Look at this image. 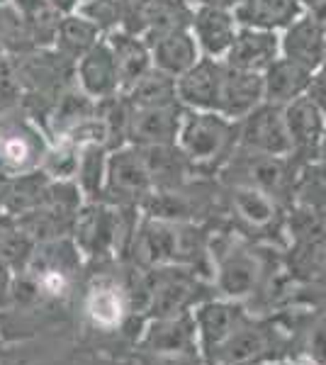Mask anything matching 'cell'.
I'll return each instance as SVG.
<instances>
[{"mask_svg": "<svg viewBox=\"0 0 326 365\" xmlns=\"http://www.w3.org/2000/svg\"><path fill=\"white\" fill-rule=\"evenodd\" d=\"M190 32L200 46V54L210 58H224L239 32V22L231 10L195 5L190 17Z\"/></svg>", "mask_w": 326, "mask_h": 365, "instance_id": "cell-14", "label": "cell"}, {"mask_svg": "<svg viewBox=\"0 0 326 365\" xmlns=\"http://www.w3.org/2000/svg\"><path fill=\"white\" fill-rule=\"evenodd\" d=\"M141 158L146 163V170L151 175L153 190H170L180 187L188 180H193L195 170L190 161L185 158L178 144H161V146H136Z\"/></svg>", "mask_w": 326, "mask_h": 365, "instance_id": "cell-22", "label": "cell"}, {"mask_svg": "<svg viewBox=\"0 0 326 365\" xmlns=\"http://www.w3.org/2000/svg\"><path fill=\"white\" fill-rule=\"evenodd\" d=\"M49 137L20 108L0 113V175L15 178L41 166Z\"/></svg>", "mask_w": 326, "mask_h": 365, "instance_id": "cell-4", "label": "cell"}, {"mask_svg": "<svg viewBox=\"0 0 326 365\" xmlns=\"http://www.w3.org/2000/svg\"><path fill=\"white\" fill-rule=\"evenodd\" d=\"M312 81H314V73L310 68L280 56L277 61H272V66L265 68V73H263V98H265V103L285 108L292 100L305 98L307 93H310Z\"/></svg>", "mask_w": 326, "mask_h": 365, "instance_id": "cell-23", "label": "cell"}, {"mask_svg": "<svg viewBox=\"0 0 326 365\" xmlns=\"http://www.w3.org/2000/svg\"><path fill=\"white\" fill-rule=\"evenodd\" d=\"M122 96L129 100L132 108H163V105H175L178 103L175 78L151 66L127 93H122Z\"/></svg>", "mask_w": 326, "mask_h": 365, "instance_id": "cell-29", "label": "cell"}, {"mask_svg": "<svg viewBox=\"0 0 326 365\" xmlns=\"http://www.w3.org/2000/svg\"><path fill=\"white\" fill-rule=\"evenodd\" d=\"M136 365H205V361L200 356H149V353H139Z\"/></svg>", "mask_w": 326, "mask_h": 365, "instance_id": "cell-34", "label": "cell"}, {"mask_svg": "<svg viewBox=\"0 0 326 365\" xmlns=\"http://www.w3.org/2000/svg\"><path fill=\"white\" fill-rule=\"evenodd\" d=\"M37 241L17 227V222L0 237V263L8 266L13 273H22L32 258Z\"/></svg>", "mask_w": 326, "mask_h": 365, "instance_id": "cell-30", "label": "cell"}, {"mask_svg": "<svg viewBox=\"0 0 326 365\" xmlns=\"http://www.w3.org/2000/svg\"><path fill=\"white\" fill-rule=\"evenodd\" d=\"M5 3H10V0H0V5H5Z\"/></svg>", "mask_w": 326, "mask_h": 365, "instance_id": "cell-42", "label": "cell"}, {"mask_svg": "<svg viewBox=\"0 0 326 365\" xmlns=\"http://www.w3.org/2000/svg\"><path fill=\"white\" fill-rule=\"evenodd\" d=\"M112 58H115L117 76H120V93H127L146 71L151 68V49L144 37L132 34L127 29H115L105 34Z\"/></svg>", "mask_w": 326, "mask_h": 365, "instance_id": "cell-20", "label": "cell"}, {"mask_svg": "<svg viewBox=\"0 0 326 365\" xmlns=\"http://www.w3.org/2000/svg\"><path fill=\"white\" fill-rule=\"evenodd\" d=\"M83 312L98 331H120L129 322V299L124 282L98 278L86 290Z\"/></svg>", "mask_w": 326, "mask_h": 365, "instance_id": "cell-12", "label": "cell"}, {"mask_svg": "<svg viewBox=\"0 0 326 365\" xmlns=\"http://www.w3.org/2000/svg\"><path fill=\"white\" fill-rule=\"evenodd\" d=\"M110 149L103 144H81L78 146V166H76L73 182L81 190L83 200H100L108 173Z\"/></svg>", "mask_w": 326, "mask_h": 365, "instance_id": "cell-28", "label": "cell"}, {"mask_svg": "<svg viewBox=\"0 0 326 365\" xmlns=\"http://www.w3.org/2000/svg\"><path fill=\"white\" fill-rule=\"evenodd\" d=\"M68 237L86 263L115 258V207L103 200H86L76 212Z\"/></svg>", "mask_w": 326, "mask_h": 365, "instance_id": "cell-7", "label": "cell"}, {"mask_svg": "<svg viewBox=\"0 0 326 365\" xmlns=\"http://www.w3.org/2000/svg\"><path fill=\"white\" fill-rule=\"evenodd\" d=\"M183 105H163V108H132L127 127V144L132 146H161L175 144L180 132Z\"/></svg>", "mask_w": 326, "mask_h": 365, "instance_id": "cell-13", "label": "cell"}, {"mask_svg": "<svg viewBox=\"0 0 326 365\" xmlns=\"http://www.w3.org/2000/svg\"><path fill=\"white\" fill-rule=\"evenodd\" d=\"M322 3H324V0H300V5L305 10H314V8H319Z\"/></svg>", "mask_w": 326, "mask_h": 365, "instance_id": "cell-39", "label": "cell"}, {"mask_svg": "<svg viewBox=\"0 0 326 365\" xmlns=\"http://www.w3.org/2000/svg\"><path fill=\"white\" fill-rule=\"evenodd\" d=\"M76 13H81L86 20H91L103 32V37L122 27L120 0H81Z\"/></svg>", "mask_w": 326, "mask_h": 365, "instance_id": "cell-32", "label": "cell"}, {"mask_svg": "<svg viewBox=\"0 0 326 365\" xmlns=\"http://www.w3.org/2000/svg\"><path fill=\"white\" fill-rule=\"evenodd\" d=\"M76 86L96 103L120 96V76L105 37L76 61Z\"/></svg>", "mask_w": 326, "mask_h": 365, "instance_id": "cell-18", "label": "cell"}, {"mask_svg": "<svg viewBox=\"0 0 326 365\" xmlns=\"http://www.w3.org/2000/svg\"><path fill=\"white\" fill-rule=\"evenodd\" d=\"M317 156H319V158H326V129H324V137H322V141H319V151H317Z\"/></svg>", "mask_w": 326, "mask_h": 365, "instance_id": "cell-40", "label": "cell"}, {"mask_svg": "<svg viewBox=\"0 0 326 365\" xmlns=\"http://www.w3.org/2000/svg\"><path fill=\"white\" fill-rule=\"evenodd\" d=\"M277 58H280V32L239 27L222 61L231 68L265 73V68L272 66V61Z\"/></svg>", "mask_w": 326, "mask_h": 365, "instance_id": "cell-15", "label": "cell"}, {"mask_svg": "<svg viewBox=\"0 0 326 365\" xmlns=\"http://www.w3.org/2000/svg\"><path fill=\"white\" fill-rule=\"evenodd\" d=\"M239 0H193V5H212V8H227V10H234V5Z\"/></svg>", "mask_w": 326, "mask_h": 365, "instance_id": "cell-36", "label": "cell"}, {"mask_svg": "<svg viewBox=\"0 0 326 365\" xmlns=\"http://www.w3.org/2000/svg\"><path fill=\"white\" fill-rule=\"evenodd\" d=\"M175 144L190 161L195 173L217 178L219 168L239 146V122L229 120L222 113L185 110Z\"/></svg>", "mask_w": 326, "mask_h": 365, "instance_id": "cell-2", "label": "cell"}, {"mask_svg": "<svg viewBox=\"0 0 326 365\" xmlns=\"http://www.w3.org/2000/svg\"><path fill=\"white\" fill-rule=\"evenodd\" d=\"M188 3H190V5H193V0H188Z\"/></svg>", "mask_w": 326, "mask_h": 365, "instance_id": "cell-45", "label": "cell"}, {"mask_svg": "<svg viewBox=\"0 0 326 365\" xmlns=\"http://www.w3.org/2000/svg\"><path fill=\"white\" fill-rule=\"evenodd\" d=\"M100 39H103V32H100L91 20H86L81 13L73 10V13L63 15L61 22H58L51 49H56L63 58L76 63L83 54H88Z\"/></svg>", "mask_w": 326, "mask_h": 365, "instance_id": "cell-27", "label": "cell"}, {"mask_svg": "<svg viewBox=\"0 0 326 365\" xmlns=\"http://www.w3.org/2000/svg\"><path fill=\"white\" fill-rule=\"evenodd\" d=\"M290 207H302L317 215L326 212V158L314 156L297 161Z\"/></svg>", "mask_w": 326, "mask_h": 365, "instance_id": "cell-25", "label": "cell"}, {"mask_svg": "<svg viewBox=\"0 0 326 365\" xmlns=\"http://www.w3.org/2000/svg\"><path fill=\"white\" fill-rule=\"evenodd\" d=\"M231 13L239 27L282 32L305 13V8L300 5V0H239Z\"/></svg>", "mask_w": 326, "mask_h": 365, "instance_id": "cell-21", "label": "cell"}, {"mask_svg": "<svg viewBox=\"0 0 326 365\" xmlns=\"http://www.w3.org/2000/svg\"><path fill=\"white\" fill-rule=\"evenodd\" d=\"M307 96L312 98V103L317 105L319 113H322L324 120H326V76L314 73V81H312L310 93H307Z\"/></svg>", "mask_w": 326, "mask_h": 365, "instance_id": "cell-35", "label": "cell"}, {"mask_svg": "<svg viewBox=\"0 0 326 365\" xmlns=\"http://www.w3.org/2000/svg\"><path fill=\"white\" fill-rule=\"evenodd\" d=\"M317 73H319V76H326V58H324V63H322V68H319V71H317Z\"/></svg>", "mask_w": 326, "mask_h": 365, "instance_id": "cell-41", "label": "cell"}, {"mask_svg": "<svg viewBox=\"0 0 326 365\" xmlns=\"http://www.w3.org/2000/svg\"><path fill=\"white\" fill-rule=\"evenodd\" d=\"M265 103L263 98V73L253 71H239L224 63V78H222V98H219V110L224 117L239 122L248 113Z\"/></svg>", "mask_w": 326, "mask_h": 365, "instance_id": "cell-19", "label": "cell"}, {"mask_svg": "<svg viewBox=\"0 0 326 365\" xmlns=\"http://www.w3.org/2000/svg\"><path fill=\"white\" fill-rule=\"evenodd\" d=\"M222 78H224L222 58L203 56L190 71H185L180 78H175L178 103L185 110L217 113L219 98H222Z\"/></svg>", "mask_w": 326, "mask_h": 365, "instance_id": "cell-11", "label": "cell"}, {"mask_svg": "<svg viewBox=\"0 0 326 365\" xmlns=\"http://www.w3.org/2000/svg\"><path fill=\"white\" fill-rule=\"evenodd\" d=\"M307 356H310L317 365H326V322L319 324V327L310 334Z\"/></svg>", "mask_w": 326, "mask_h": 365, "instance_id": "cell-33", "label": "cell"}, {"mask_svg": "<svg viewBox=\"0 0 326 365\" xmlns=\"http://www.w3.org/2000/svg\"><path fill=\"white\" fill-rule=\"evenodd\" d=\"M282 117H285L287 137L292 144V156L297 161H307L314 158L319 151V141L324 137L326 120L319 113V108L312 103L310 96L292 100L290 105L282 108Z\"/></svg>", "mask_w": 326, "mask_h": 365, "instance_id": "cell-17", "label": "cell"}, {"mask_svg": "<svg viewBox=\"0 0 326 365\" xmlns=\"http://www.w3.org/2000/svg\"><path fill=\"white\" fill-rule=\"evenodd\" d=\"M51 178L41 168L29 170V173L15 175V178L5 180L3 192V212L10 217H20L25 212H32L44 202L46 192H49Z\"/></svg>", "mask_w": 326, "mask_h": 365, "instance_id": "cell-26", "label": "cell"}, {"mask_svg": "<svg viewBox=\"0 0 326 365\" xmlns=\"http://www.w3.org/2000/svg\"><path fill=\"white\" fill-rule=\"evenodd\" d=\"M275 361H287L285 334L270 322L253 317L205 358L210 365H265Z\"/></svg>", "mask_w": 326, "mask_h": 365, "instance_id": "cell-5", "label": "cell"}, {"mask_svg": "<svg viewBox=\"0 0 326 365\" xmlns=\"http://www.w3.org/2000/svg\"><path fill=\"white\" fill-rule=\"evenodd\" d=\"M322 217H324V222H326V212H324V215H322Z\"/></svg>", "mask_w": 326, "mask_h": 365, "instance_id": "cell-43", "label": "cell"}, {"mask_svg": "<svg viewBox=\"0 0 326 365\" xmlns=\"http://www.w3.org/2000/svg\"><path fill=\"white\" fill-rule=\"evenodd\" d=\"M136 351L149 356H200L198 327L193 312L146 319L136 334Z\"/></svg>", "mask_w": 326, "mask_h": 365, "instance_id": "cell-8", "label": "cell"}, {"mask_svg": "<svg viewBox=\"0 0 326 365\" xmlns=\"http://www.w3.org/2000/svg\"><path fill=\"white\" fill-rule=\"evenodd\" d=\"M205 365H210V363H205Z\"/></svg>", "mask_w": 326, "mask_h": 365, "instance_id": "cell-46", "label": "cell"}, {"mask_svg": "<svg viewBox=\"0 0 326 365\" xmlns=\"http://www.w3.org/2000/svg\"><path fill=\"white\" fill-rule=\"evenodd\" d=\"M0 349H3V341H0Z\"/></svg>", "mask_w": 326, "mask_h": 365, "instance_id": "cell-44", "label": "cell"}, {"mask_svg": "<svg viewBox=\"0 0 326 365\" xmlns=\"http://www.w3.org/2000/svg\"><path fill=\"white\" fill-rule=\"evenodd\" d=\"M290 365H317V363H314L307 353H300V356H295L292 361H290Z\"/></svg>", "mask_w": 326, "mask_h": 365, "instance_id": "cell-38", "label": "cell"}, {"mask_svg": "<svg viewBox=\"0 0 326 365\" xmlns=\"http://www.w3.org/2000/svg\"><path fill=\"white\" fill-rule=\"evenodd\" d=\"M280 56L317 73L326 58V37L310 10L280 32Z\"/></svg>", "mask_w": 326, "mask_h": 365, "instance_id": "cell-16", "label": "cell"}, {"mask_svg": "<svg viewBox=\"0 0 326 365\" xmlns=\"http://www.w3.org/2000/svg\"><path fill=\"white\" fill-rule=\"evenodd\" d=\"M149 49L151 66L173 76V78H180L185 71H190L203 58L190 29H175V32L163 34V37L149 42Z\"/></svg>", "mask_w": 326, "mask_h": 365, "instance_id": "cell-24", "label": "cell"}, {"mask_svg": "<svg viewBox=\"0 0 326 365\" xmlns=\"http://www.w3.org/2000/svg\"><path fill=\"white\" fill-rule=\"evenodd\" d=\"M193 317H195V327H198L200 353H203V361H205L241 324L251 319V312H248L246 302H236V299L217 295L203 299L193 309Z\"/></svg>", "mask_w": 326, "mask_h": 365, "instance_id": "cell-10", "label": "cell"}, {"mask_svg": "<svg viewBox=\"0 0 326 365\" xmlns=\"http://www.w3.org/2000/svg\"><path fill=\"white\" fill-rule=\"evenodd\" d=\"M129 261L136 268L185 266L212 280L215 266L210 258V232L193 222H165L141 215L136 227Z\"/></svg>", "mask_w": 326, "mask_h": 365, "instance_id": "cell-1", "label": "cell"}, {"mask_svg": "<svg viewBox=\"0 0 326 365\" xmlns=\"http://www.w3.org/2000/svg\"><path fill=\"white\" fill-rule=\"evenodd\" d=\"M76 166H78V146L71 141H49L39 168L51 180H73Z\"/></svg>", "mask_w": 326, "mask_h": 365, "instance_id": "cell-31", "label": "cell"}, {"mask_svg": "<svg viewBox=\"0 0 326 365\" xmlns=\"http://www.w3.org/2000/svg\"><path fill=\"white\" fill-rule=\"evenodd\" d=\"M151 192L153 182L139 149L132 144L112 149L108 156V173H105V187L100 200L112 207H141V202Z\"/></svg>", "mask_w": 326, "mask_h": 365, "instance_id": "cell-6", "label": "cell"}, {"mask_svg": "<svg viewBox=\"0 0 326 365\" xmlns=\"http://www.w3.org/2000/svg\"><path fill=\"white\" fill-rule=\"evenodd\" d=\"M239 149L265 156H292L280 105L260 103L253 113L239 120Z\"/></svg>", "mask_w": 326, "mask_h": 365, "instance_id": "cell-9", "label": "cell"}, {"mask_svg": "<svg viewBox=\"0 0 326 365\" xmlns=\"http://www.w3.org/2000/svg\"><path fill=\"white\" fill-rule=\"evenodd\" d=\"M295 170H297L295 156H265L236 146L229 161L219 168L217 180L227 187H251V190L268 192L290 207Z\"/></svg>", "mask_w": 326, "mask_h": 365, "instance_id": "cell-3", "label": "cell"}, {"mask_svg": "<svg viewBox=\"0 0 326 365\" xmlns=\"http://www.w3.org/2000/svg\"><path fill=\"white\" fill-rule=\"evenodd\" d=\"M310 13L314 15V20L319 22V27H322V32H324V37H326V0L319 8H314V10H310Z\"/></svg>", "mask_w": 326, "mask_h": 365, "instance_id": "cell-37", "label": "cell"}]
</instances>
